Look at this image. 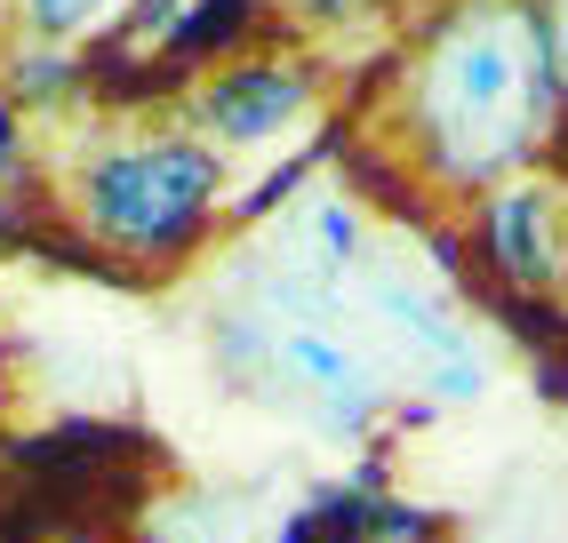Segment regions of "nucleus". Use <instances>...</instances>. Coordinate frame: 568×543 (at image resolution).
<instances>
[{"label":"nucleus","instance_id":"39448f33","mask_svg":"<svg viewBox=\"0 0 568 543\" xmlns=\"http://www.w3.org/2000/svg\"><path fill=\"white\" fill-rule=\"evenodd\" d=\"M305 72H288V64H233V72H216V81L201 89V129L216 144H273L288 136L296 121H305Z\"/></svg>","mask_w":568,"mask_h":543},{"label":"nucleus","instance_id":"0eeeda50","mask_svg":"<svg viewBox=\"0 0 568 543\" xmlns=\"http://www.w3.org/2000/svg\"><path fill=\"white\" fill-rule=\"evenodd\" d=\"M281 240L296 248V280L321 288V280H336V272L353 264V240H361V232H353V208H345V201H321V192H313V201L288 208Z\"/></svg>","mask_w":568,"mask_h":543},{"label":"nucleus","instance_id":"f03ea898","mask_svg":"<svg viewBox=\"0 0 568 543\" xmlns=\"http://www.w3.org/2000/svg\"><path fill=\"white\" fill-rule=\"evenodd\" d=\"M224 201V152L201 136H129L72 176V208L112 248H176Z\"/></svg>","mask_w":568,"mask_h":543},{"label":"nucleus","instance_id":"7ed1b4c3","mask_svg":"<svg viewBox=\"0 0 568 543\" xmlns=\"http://www.w3.org/2000/svg\"><path fill=\"white\" fill-rule=\"evenodd\" d=\"M256 344H273L281 376L296 383V392H313L321 408H336V416H368V408H376V368L361 360V344H353V336L321 328V304L305 296V280L281 288L273 304H264Z\"/></svg>","mask_w":568,"mask_h":543},{"label":"nucleus","instance_id":"20e7f679","mask_svg":"<svg viewBox=\"0 0 568 543\" xmlns=\"http://www.w3.org/2000/svg\"><path fill=\"white\" fill-rule=\"evenodd\" d=\"M361 296H368V313L385 320V336L400 344L416 368H425V383H433L440 400H480L488 368H480V352H473V336L448 320L416 280H400V272H368Z\"/></svg>","mask_w":568,"mask_h":543},{"label":"nucleus","instance_id":"6e6552de","mask_svg":"<svg viewBox=\"0 0 568 543\" xmlns=\"http://www.w3.org/2000/svg\"><path fill=\"white\" fill-rule=\"evenodd\" d=\"M104 9H112V0H17V17H24L32 41H72V32H89Z\"/></svg>","mask_w":568,"mask_h":543},{"label":"nucleus","instance_id":"1a4fd4ad","mask_svg":"<svg viewBox=\"0 0 568 543\" xmlns=\"http://www.w3.org/2000/svg\"><path fill=\"white\" fill-rule=\"evenodd\" d=\"M17 168V121H9V104H0V176Z\"/></svg>","mask_w":568,"mask_h":543},{"label":"nucleus","instance_id":"423d86ee","mask_svg":"<svg viewBox=\"0 0 568 543\" xmlns=\"http://www.w3.org/2000/svg\"><path fill=\"white\" fill-rule=\"evenodd\" d=\"M488 256L520 288H552L568 272V201L552 184H505L488 201Z\"/></svg>","mask_w":568,"mask_h":543},{"label":"nucleus","instance_id":"9d476101","mask_svg":"<svg viewBox=\"0 0 568 543\" xmlns=\"http://www.w3.org/2000/svg\"><path fill=\"white\" fill-rule=\"evenodd\" d=\"M552 41H560V81H568V0H552Z\"/></svg>","mask_w":568,"mask_h":543},{"label":"nucleus","instance_id":"f257e3e1","mask_svg":"<svg viewBox=\"0 0 568 543\" xmlns=\"http://www.w3.org/2000/svg\"><path fill=\"white\" fill-rule=\"evenodd\" d=\"M416 121L440 176H505L545 121V41L520 9H465L433 41L416 81Z\"/></svg>","mask_w":568,"mask_h":543}]
</instances>
